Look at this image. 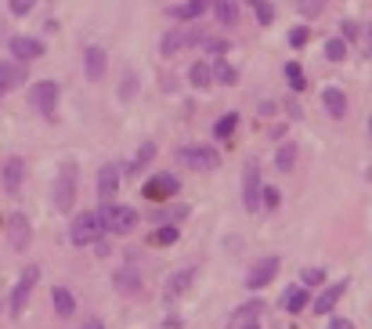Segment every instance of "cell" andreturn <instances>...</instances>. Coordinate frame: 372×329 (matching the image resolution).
Wrapping results in <instances>:
<instances>
[{"label": "cell", "mask_w": 372, "mask_h": 329, "mask_svg": "<svg viewBox=\"0 0 372 329\" xmlns=\"http://www.w3.org/2000/svg\"><path fill=\"white\" fill-rule=\"evenodd\" d=\"M98 221H102V232L105 235H131L138 228V210L134 206H119V203H102V210H95Z\"/></svg>", "instance_id": "1"}, {"label": "cell", "mask_w": 372, "mask_h": 329, "mask_svg": "<svg viewBox=\"0 0 372 329\" xmlns=\"http://www.w3.org/2000/svg\"><path fill=\"white\" fill-rule=\"evenodd\" d=\"M51 199H54V210L69 214L73 203H76V163H61L54 174V185H51Z\"/></svg>", "instance_id": "2"}, {"label": "cell", "mask_w": 372, "mask_h": 329, "mask_svg": "<svg viewBox=\"0 0 372 329\" xmlns=\"http://www.w3.org/2000/svg\"><path fill=\"white\" fill-rule=\"evenodd\" d=\"M102 221H98V214L95 210H83V214H76L73 217V225H69V243L73 246H90V243H102Z\"/></svg>", "instance_id": "3"}, {"label": "cell", "mask_w": 372, "mask_h": 329, "mask_svg": "<svg viewBox=\"0 0 372 329\" xmlns=\"http://www.w3.org/2000/svg\"><path fill=\"white\" fill-rule=\"evenodd\" d=\"M177 160L184 167H192V170H217V167H221V152L210 148V145H184L177 152Z\"/></svg>", "instance_id": "4"}, {"label": "cell", "mask_w": 372, "mask_h": 329, "mask_svg": "<svg viewBox=\"0 0 372 329\" xmlns=\"http://www.w3.org/2000/svg\"><path fill=\"white\" fill-rule=\"evenodd\" d=\"M58 98H61V87L54 80H40V83L29 87V102H33V109H40V116H47V119H54Z\"/></svg>", "instance_id": "5"}, {"label": "cell", "mask_w": 372, "mask_h": 329, "mask_svg": "<svg viewBox=\"0 0 372 329\" xmlns=\"http://www.w3.org/2000/svg\"><path fill=\"white\" fill-rule=\"evenodd\" d=\"M206 33H203V29L199 25H192V29H167V33H163V40H160V54H177V51H184V47H188V44H199Z\"/></svg>", "instance_id": "6"}, {"label": "cell", "mask_w": 372, "mask_h": 329, "mask_svg": "<svg viewBox=\"0 0 372 329\" xmlns=\"http://www.w3.org/2000/svg\"><path fill=\"white\" fill-rule=\"evenodd\" d=\"M37 279H40V268H37V264H29L25 272H22V279L15 282V293H11V315H15V318L25 311L29 297H33V289H37Z\"/></svg>", "instance_id": "7"}, {"label": "cell", "mask_w": 372, "mask_h": 329, "mask_svg": "<svg viewBox=\"0 0 372 329\" xmlns=\"http://www.w3.org/2000/svg\"><path fill=\"white\" fill-rule=\"evenodd\" d=\"M177 192H181L177 174H156V177H152V181H145V189H141V196L152 199V203H167V199H174Z\"/></svg>", "instance_id": "8"}, {"label": "cell", "mask_w": 372, "mask_h": 329, "mask_svg": "<svg viewBox=\"0 0 372 329\" xmlns=\"http://www.w3.org/2000/svg\"><path fill=\"white\" fill-rule=\"evenodd\" d=\"M242 206H246V214H257V206H260V167L257 163H246L242 170Z\"/></svg>", "instance_id": "9"}, {"label": "cell", "mask_w": 372, "mask_h": 329, "mask_svg": "<svg viewBox=\"0 0 372 329\" xmlns=\"http://www.w3.org/2000/svg\"><path fill=\"white\" fill-rule=\"evenodd\" d=\"M278 268H282V261H278V257H260L250 272H246V289H264L278 275Z\"/></svg>", "instance_id": "10"}, {"label": "cell", "mask_w": 372, "mask_h": 329, "mask_svg": "<svg viewBox=\"0 0 372 329\" xmlns=\"http://www.w3.org/2000/svg\"><path fill=\"white\" fill-rule=\"evenodd\" d=\"M196 275H199V268H192V264H188V268H181V272H174V275L167 279V286H163V301L174 304L181 293H188L192 282H196Z\"/></svg>", "instance_id": "11"}, {"label": "cell", "mask_w": 372, "mask_h": 329, "mask_svg": "<svg viewBox=\"0 0 372 329\" xmlns=\"http://www.w3.org/2000/svg\"><path fill=\"white\" fill-rule=\"evenodd\" d=\"M8 243L18 253H25V246L33 243V228H29V217L25 214H11L8 217Z\"/></svg>", "instance_id": "12"}, {"label": "cell", "mask_w": 372, "mask_h": 329, "mask_svg": "<svg viewBox=\"0 0 372 329\" xmlns=\"http://www.w3.org/2000/svg\"><path fill=\"white\" fill-rule=\"evenodd\" d=\"M112 286H116V293H123V297L141 293V272H138V264L116 268V272H112Z\"/></svg>", "instance_id": "13"}, {"label": "cell", "mask_w": 372, "mask_h": 329, "mask_svg": "<svg viewBox=\"0 0 372 329\" xmlns=\"http://www.w3.org/2000/svg\"><path fill=\"white\" fill-rule=\"evenodd\" d=\"M8 47H11V54L18 58V62H37V58L44 54V40H37V37H11Z\"/></svg>", "instance_id": "14"}, {"label": "cell", "mask_w": 372, "mask_h": 329, "mask_svg": "<svg viewBox=\"0 0 372 329\" xmlns=\"http://www.w3.org/2000/svg\"><path fill=\"white\" fill-rule=\"evenodd\" d=\"M22 177H25V160H22V156H11V160L4 163V174H0V185H4L8 196H18Z\"/></svg>", "instance_id": "15"}, {"label": "cell", "mask_w": 372, "mask_h": 329, "mask_svg": "<svg viewBox=\"0 0 372 329\" xmlns=\"http://www.w3.org/2000/svg\"><path fill=\"white\" fill-rule=\"evenodd\" d=\"M29 76H25V66L22 62H0V95L15 91V87H22Z\"/></svg>", "instance_id": "16"}, {"label": "cell", "mask_w": 372, "mask_h": 329, "mask_svg": "<svg viewBox=\"0 0 372 329\" xmlns=\"http://www.w3.org/2000/svg\"><path fill=\"white\" fill-rule=\"evenodd\" d=\"M105 66H109V58H105L102 47H87V51H83V69H87V80H90V83L105 80Z\"/></svg>", "instance_id": "17"}, {"label": "cell", "mask_w": 372, "mask_h": 329, "mask_svg": "<svg viewBox=\"0 0 372 329\" xmlns=\"http://www.w3.org/2000/svg\"><path fill=\"white\" fill-rule=\"evenodd\" d=\"M347 293V282H336V286H329V289H322L318 297H315V304H307V308H315V315H329L336 304H340V297Z\"/></svg>", "instance_id": "18"}, {"label": "cell", "mask_w": 372, "mask_h": 329, "mask_svg": "<svg viewBox=\"0 0 372 329\" xmlns=\"http://www.w3.org/2000/svg\"><path fill=\"white\" fill-rule=\"evenodd\" d=\"M116 192H119V167L105 163V167L98 170V199H102V203H109Z\"/></svg>", "instance_id": "19"}, {"label": "cell", "mask_w": 372, "mask_h": 329, "mask_svg": "<svg viewBox=\"0 0 372 329\" xmlns=\"http://www.w3.org/2000/svg\"><path fill=\"white\" fill-rule=\"evenodd\" d=\"M322 105L332 119H344L347 116V95L340 91V87H325V95H322Z\"/></svg>", "instance_id": "20"}, {"label": "cell", "mask_w": 372, "mask_h": 329, "mask_svg": "<svg viewBox=\"0 0 372 329\" xmlns=\"http://www.w3.org/2000/svg\"><path fill=\"white\" fill-rule=\"evenodd\" d=\"M260 311H264V301H260V297H257V301H246V304L228 318V329H239V325H246V322H257Z\"/></svg>", "instance_id": "21"}, {"label": "cell", "mask_w": 372, "mask_h": 329, "mask_svg": "<svg viewBox=\"0 0 372 329\" xmlns=\"http://www.w3.org/2000/svg\"><path fill=\"white\" fill-rule=\"evenodd\" d=\"M51 304H54V311H58L61 318H73V315H76V297H73L66 286H54V293H51Z\"/></svg>", "instance_id": "22"}, {"label": "cell", "mask_w": 372, "mask_h": 329, "mask_svg": "<svg viewBox=\"0 0 372 329\" xmlns=\"http://www.w3.org/2000/svg\"><path fill=\"white\" fill-rule=\"evenodd\" d=\"M206 8H210V0H188V4H181V8H170V18L174 22H196V18H203Z\"/></svg>", "instance_id": "23"}, {"label": "cell", "mask_w": 372, "mask_h": 329, "mask_svg": "<svg viewBox=\"0 0 372 329\" xmlns=\"http://www.w3.org/2000/svg\"><path fill=\"white\" fill-rule=\"evenodd\" d=\"M210 8H213V15H217L221 25H235L239 22V4L235 0H210Z\"/></svg>", "instance_id": "24"}, {"label": "cell", "mask_w": 372, "mask_h": 329, "mask_svg": "<svg viewBox=\"0 0 372 329\" xmlns=\"http://www.w3.org/2000/svg\"><path fill=\"white\" fill-rule=\"evenodd\" d=\"M177 239H181V228L177 225H160L156 232L148 235V246H174Z\"/></svg>", "instance_id": "25"}, {"label": "cell", "mask_w": 372, "mask_h": 329, "mask_svg": "<svg viewBox=\"0 0 372 329\" xmlns=\"http://www.w3.org/2000/svg\"><path fill=\"white\" fill-rule=\"evenodd\" d=\"M282 304H286L289 315H300V311H307V304H311V293L296 286V289H289V293L282 297Z\"/></svg>", "instance_id": "26"}, {"label": "cell", "mask_w": 372, "mask_h": 329, "mask_svg": "<svg viewBox=\"0 0 372 329\" xmlns=\"http://www.w3.org/2000/svg\"><path fill=\"white\" fill-rule=\"evenodd\" d=\"M210 76L217 80V83H239V73H235V66L232 62H224V58H217V62H213V69H210Z\"/></svg>", "instance_id": "27"}, {"label": "cell", "mask_w": 372, "mask_h": 329, "mask_svg": "<svg viewBox=\"0 0 372 329\" xmlns=\"http://www.w3.org/2000/svg\"><path fill=\"white\" fill-rule=\"evenodd\" d=\"M235 127H239V112H228V116H221V119L213 124V138H217V141H228V138L235 134Z\"/></svg>", "instance_id": "28"}, {"label": "cell", "mask_w": 372, "mask_h": 329, "mask_svg": "<svg viewBox=\"0 0 372 329\" xmlns=\"http://www.w3.org/2000/svg\"><path fill=\"white\" fill-rule=\"evenodd\" d=\"M250 4V11L257 15V22L260 25H271L275 22V8H271V0H246Z\"/></svg>", "instance_id": "29"}, {"label": "cell", "mask_w": 372, "mask_h": 329, "mask_svg": "<svg viewBox=\"0 0 372 329\" xmlns=\"http://www.w3.org/2000/svg\"><path fill=\"white\" fill-rule=\"evenodd\" d=\"M275 163H278V170H293V163H296V145H293V141L278 145V152H275Z\"/></svg>", "instance_id": "30"}, {"label": "cell", "mask_w": 372, "mask_h": 329, "mask_svg": "<svg viewBox=\"0 0 372 329\" xmlns=\"http://www.w3.org/2000/svg\"><path fill=\"white\" fill-rule=\"evenodd\" d=\"M152 156H156V141H145L138 152H134V163H131V174H138L141 167H148L152 163Z\"/></svg>", "instance_id": "31"}, {"label": "cell", "mask_w": 372, "mask_h": 329, "mask_svg": "<svg viewBox=\"0 0 372 329\" xmlns=\"http://www.w3.org/2000/svg\"><path fill=\"white\" fill-rule=\"evenodd\" d=\"M325 58H329V62H344V58H347V40L344 37H332L325 44Z\"/></svg>", "instance_id": "32"}, {"label": "cell", "mask_w": 372, "mask_h": 329, "mask_svg": "<svg viewBox=\"0 0 372 329\" xmlns=\"http://www.w3.org/2000/svg\"><path fill=\"white\" fill-rule=\"evenodd\" d=\"M188 83H192V87H199V91H203V87H210V83H213V80H210V66L196 62V66L188 69Z\"/></svg>", "instance_id": "33"}, {"label": "cell", "mask_w": 372, "mask_h": 329, "mask_svg": "<svg viewBox=\"0 0 372 329\" xmlns=\"http://www.w3.org/2000/svg\"><path fill=\"white\" fill-rule=\"evenodd\" d=\"M286 80H289V87H293V91H304V87H307L300 62H286Z\"/></svg>", "instance_id": "34"}, {"label": "cell", "mask_w": 372, "mask_h": 329, "mask_svg": "<svg viewBox=\"0 0 372 329\" xmlns=\"http://www.w3.org/2000/svg\"><path fill=\"white\" fill-rule=\"evenodd\" d=\"M278 203H282V192H278L275 185H260V206H268V210H278Z\"/></svg>", "instance_id": "35"}, {"label": "cell", "mask_w": 372, "mask_h": 329, "mask_svg": "<svg viewBox=\"0 0 372 329\" xmlns=\"http://www.w3.org/2000/svg\"><path fill=\"white\" fill-rule=\"evenodd\" d=\"M300 282H304V286H322V282H325V272H322V268H304V272H300Z\"/></svg>", "instance_id": "36"}, {"label": "cell", "mask_w": 372, "mask_h": 329, "mask_svg": "<svg viewBox=\"0 0 372 329\" xmlns=\"http://www.w3.org/2000/svg\"><path fill=\"white\" fill-rule=\"evenodd\" d=\"M322 8H325V0H296V11H300V15H307V18L318 15Z\"/></svg>", "instance_id": "37"}, {"label": "cell", "mask_w": 372, "mask_h": 329, "mask_svg": "<svg viewBox=\"0 0 372 329\" xmlns=\"http://www.w3.org/2000/svg\"><path fill=\"white\" fill-rule=\"evenodd\" d=\"M134 87H138V76L127 73V76H123V87H119V98H123V102H131V98H134Z\"/></svg>", "instance_id": "38"}, {"label": "cell", "mask_w": 372, "mask_h": 329, "mask_svg": "<svg viewBox=\"0 0 372 329\" xmlns=\"http://www.w3.org/2000/svg\"><path fill=\"white\" fill-rule=\"evenodd\" d=\"M8 8H11V15H29V11H33L37 8V0H8Z\"/></svg>", "instance_id": "39"}, {"label": "cell", "mask_w": 372, "mask_h": 329, "mask_svg": "<svg viewBox=\"0 0 372 329\" xmlns=\"http://www.w3.org/2000/svg\"><path fill=\"white\" fill-rule=\"evenodd\" d=\"M307 37H311V33H307V25H296L293 33H289V44H293V47H304V44H307Z\"/></svg>", "instance_id": "40"}, {"label": "cell", "mask_w": 372, "mask_h": 329, "mask_svg": "<svg viewBox=\"0 0 372 329\" xmlns=\"http://www.w3.org/2000/svg\"><path fill=\"white\" fill-rule=\"evenodd\" d=\"M199 44H203L206 51H213V54H224V51H228V44H224V40H210V37H203Z\"/></svg>", "instance_id": "41"}, {"label": "cell", "mask_w": 372, "mask_h": 329, "mask_svg": "<svg viewBox=\"0 0 372 329\" xmlns=\"http://www.w3.org/2000/svg\"><path fill=\"white\" fill-rule=\"evenodd\" d=\"M80 329H105V322H102V318H83Z\"/></svg>", "instance_id": "42"}, {"label": "cell", "mask_w": 372, "mask_h": 329, "mask_svg": "<svg viewBox=\"0 0 372 329\" xmlns=\"http://www.w3.org/2000/svg\"><path fill=\"white\" fill-rule=\"evenodd\" d=\"M329 329H354V325H351L347 318H332V325H329Z\"/></svg>", "instance_id": "43"}, {"label": "cell", "mask_w": 372, "mask_h": 329, "mask_svg": "<svg viewBox=\"0 0 372 329\" xmlns=\"http://www.w3.org/2000/svg\"><path fill=\"white\" fill-rule=\"evenodd\" d=\"M239 329H260V318H257V322H246V325H239Z\"/></svg>", "instance_id": "44"}]
</instances>
